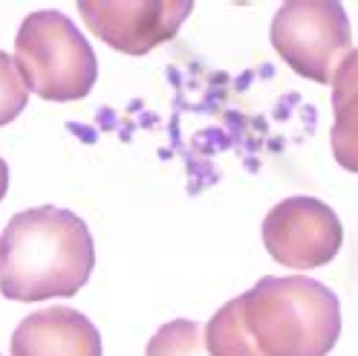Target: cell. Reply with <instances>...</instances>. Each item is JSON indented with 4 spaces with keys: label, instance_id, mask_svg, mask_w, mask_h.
I'll list each match as a JSON object with an SVG mask.
<instances>
[{
    "label": "cell",
    "instance_id": "cell-8",
    "mask_svg": "<svg viewBox=\"0 0 358 356\" xmlns=\"http://www.w3.org/2000/svg\"><path fill=\"white\" fill-rule=\"evenodd\" d=\"M332 153L341 168L358 174V50L350 53L332 81Z\"/></svg>",
    "mask_w": 358,
    "mask_h": 356
},
{
    "label": "cell",
    "instance_id": "cell-11",
    "mask_svg": "<svg viewBox=\"0 0 358 356\" xmlns=\"http://www.w3.org/2000/svg\"><path fill=\"white\" fill-rule=\"evenodd\" d=\"M6 189H9V165L0 157V200L6 197Z\"/></svg>",
    "mask_w": 358,
    "mask_h": 356
},
{
    "label": "cell",
    "instance_id": "cell-5",
    "mask_svg": "<svg viewBox=\"0 0 358 356\" xmlns=\"http://www.w3.org/2000/svg\"><path fill=\"white\" fill-rule=\"evenodd\" d=\"M263 243L268 255L289 270H315L341 252L344 226L324 200L286 197L263 220Z\"/></svg>",
    "mask_w": 358,
    "mask_h": 356
},
{
    "label": "cell",
    "instance_id": "cell-1",
    "mask_svg": "<svg viewBox=\"0 0 358 356\" xmlns=\"http://www.w3.org/2000/svg\"><path fill=\"white\" fill-rule=\"evenodd\" d=\"M93 266V235L66 209L17 212L0 235V293L12 301L70 299L90 281Z\"/></svg>",
    "mask_w": 358,
    "mask_h": 356
},
{
    "label": "cell",
    "instance_id": "cell-4",
    "mask_svg": "<svg viewBox=\"0 0 358 356\" xmlns=\"http://www.w3.org/2000/svg\"><path fill=\"white\" fill-rule=\"evenodd\" d=\"M268 38L298 76L318 84H332L352 53L350 18L341 4L329 0L283 4L272 18Z\"/></svg>",
    "mask_w": 358,
    "mask_h": 356
},
{
    "label": "cell",
    "instance_id": "cell-6",
    "mask_svg": "<svg viewBox=\"0 0 358 356\" xmlns=\"http://www.w3.org/2000/svg\"><path fill=\"white\" fill-rule=\"evenodd\" d=\"M81 18L90 32L124 55H145L153 47L171 41L185 18L194 12L191 0H165V4H101L81 0Z\"/></svg>",
    "mask_w": 358,
    "mask_h": 356
},
{
    "label": "cell",
    "instance_id": "cell-9",
    "mask_svg": "<svg viewBox=\"0 0 358 356\" xmlns=\"http://www.w3.org/2000/svg\"><path fill=\"white\" fill-rule=\"evenodd\" d=\"M145 356H211L206 348V327L191 319H173L153 333Z\"/></svg>",
    "mask_w": 358,
    "mask_h": 356
},
{
    "label": "cell",
    "instance_id": "cell-2",
    "mask_svg": "<svg viewBox=\"0 0 358 356\" xmlns=\"http://www.w3.org/2000/svg\"><path fill=\"white\" fill-rule=\"evenodd\" d=\"M249 356H327L341 336V304L306 275H266L226 304Z\"/></svg>",
    "mask_w": 358,
    "mask_h": 356
},
{
    "label": "cell",
    "instance_id": "cell-7",
    "mask_svg": "<svg viewBox=\"0 0 358 356\" xmlns=\"http://www.w3.org/2000/svg\"><path fill=\"white\" fill-rule=\"evenodd\" d=\"M12 356H101V336L84 313L55 304L15 327Z\"/></svg>",
    "mask_w": 358,
    "mask_h": 356
},
{
    "label": "cell",
    "instance_id": "cell-3",
    "mask_svg": "<svg viewBox=\"0 0 358 356\" xmlns=\"http://www.w3.org/2000/svg\"><path fill=\"white\" fill-rule=\"evenodd\" d=\"M15 61L27 87L47 102L84 99L99 76L93 47L58 9H41L24 18L15 38Z\"/></svg>",
    "mask_w": 358,
    "mask_h": 356
},
{
    "label": "cell",
    "instance_id": "cell-10",
    "mask_svg": "<svg viewBox=\"0 0 358 356\" xmlns=\"http://www.w3.org/2000/svg\"><path fill=\"white\" fill-rule=\"evenodd\" d=\"M29 102V87L9 53H0V128L15 122Z\"/></svg>",
    "mask_w": 358,
    "mask_h": 356
}]
</instances>
